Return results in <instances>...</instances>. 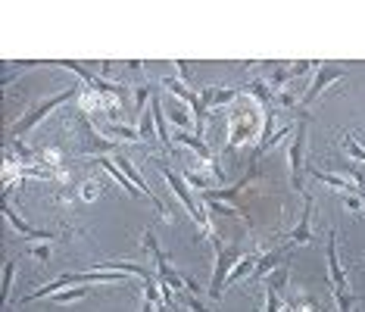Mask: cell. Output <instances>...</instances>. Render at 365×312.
Masks as SVG:
<instances>
[{
    "label": "cell",
    "mask_w": 365,
    "mask_h": 312,
    "mask_svg": "<svg viewBox=\"0 0 365 312\" xmlns=\"http://www.w3.org/2000/svg\"><path fill=\"white\" fill-rule=\"evenodd\" d=\"M150 160L156 162V169H160V175L165 178V184L172 187V194H175L178 200L185 203L187 216L194 219V222H200V225H203V232H206V237H210V241H212V237H215V232L210 228V219H206V212H203L200 207H197V200H194V194H190V184L185 182V175H178V172L169 166V160H165L163 153H160V156H150Z\"/></svg>",
    "instance_id": "6da1fadb"
},
{
    "label": "cell",
    "mask_w": 365,
    "mask_h": 312,
    "mask_svg": "<svg viewBox=\"0 0 365 312\" xmlns=\"http://www.w3.org/2000/svg\"><path fill=\"white\" fill-rule=\"evenodd\" d=\"M78 88H81V85H72V88H66V91H60V94L47 97V100H38V103H35V106H31V110L26 113V116H22L19 122H16L10 135L16 137V141H19V137H26L29 131L35 128L41 119H44V116H51V113L56 110V106H63L66 100H76V97H78Z\"/></svg>",
    "instance_id": "7a4b0ae2"
},
{
    "label": "cell",
    "mask_w": 365,
    "mask_h": 312,
    "mask_svg": "<svg viewBox=\"0 0 365 312\" xmlns=\"http://www.w3.org/2000/svg\"><path fill=\"white\" fill-rule=\"evenodd\" d=\"M212 244H215V269H212V281H210V291H206V297H210V300H222L231 269L237 266V259L244 256V253H240L237 244H225V247H222L219 237H212Z\"/></svg>",
    "instance_id": "3957f363"
},
{
    "label": "cell",
    "mask_w": 365,
    "mask_h": 312,
    "mask_svg": "<svg viewBox=\"0 0 365 312\" xmlns=\"http://www.w3.org/2000/svg\"><path fill=\"white\" fill-rule=\"evenodd\" d=\"M340 78H346V69H340V66H334V63H325L319 72H315L312 85L306 88V94L300 97V103H297V113H300V119H309V116H306V110H309V106L319 100L322 91H325L331 81H340Z\"/></svg>",
    "instance_id": "277c9868"
},
{
    "label": "cell",
    "mask_w": 365,
    "mask_h": 312,
    "mask_svg": "<svg viewBox=\"0 0 365 312\" xmlns=\"http://www.w3.org/2000/svg\"><path fill=\"white\" fill-rule=\"evenodd\" d=\"M306 131H309V122H300L294 131V141H290L287 150V162H290V184H294L297 194H303V175H306Z\"/></svg>",
    "instance_id": "5b68a950"
},
{
    "label": "cell",
    "mask_w": 365,
    "mask_h": 312,
    "mask_svg": "<svg viewBox=\"0 0 365 312\" xmlns=\"http://www.w3.org/2000/svg\"><path fill=\"white\" fill-rule=\"evenodd\" d=\"M256 128H259V119L253 116L250 106L240 103L237 110L231 113V119H228V150H237V147L244 144V137L256 135Z\"/></svg>",
    "instance_id": "8992f818"
},
{
    "label": "cell",
    "mask_w": 365,
    "mask_h": 312,
    "mask_svg": "<svg viewBox=\"0 0 365 312\" xmlns=\"http://www.w3.org/2000/svg\"><path fill=\"white\" fill-rule=\"evenodd\" d=\"M163 88H165V91H172L181 103H187L190 110H194V116H197V135H200V131H203V122H206V110H203L200 97H197V94L185 85V81L175 78V76H165V78H163Z\"/></svg>",
    "instance_id": "52a82bcc"
},
{
    "label": "cell",
    "mask_w": 365,
    "mask_h": 312,
    "mask_svg": "<svg viewBox=\"0 0 365 312\" xmlns=\"http://www.w3.org/2000/svg\"><path fill=\"white\" fill-rule=\"evenodd\" d=\"M4 216L10 219V225L16 228V232H19L22 237H26V241H53V237H60V232H44V228H31L26 219L19 216V212L13 209V203L6 200L4 197Z\"/></svg>",
    "instance_id": "ba28073f"
},
{
    "label": "cell",
    "mask_w": 365,
    "mask_h": 312,
    "mask_svg": "<svg viewBox=\"0 0 365 312\" xmlns=\"http://www.w3.org/2000/svg\"><path fill=\"white\" fill-rule=\"evenodd\" d=\"M312 207H315V200L309 194L303 197V216L297 219V228L287 234V244L294 247V244H312L315 241V234H312Z\"/></svg>",
    "instance_id": "9c48e42d"
},
{
    "label": "cell",
    "mask_w": 365,
    "mask_h": 312,
    "mask_svg": "<svg viewBox=\"0 0 365 312\" xmlns=\"http://www.w3.org/2000/svg\"><path fill=\"white\" fill-rule=\"evenodd\" d=\"M325 256H328V278H331V291H344L346 287V272L337 259V234L328 232V244H325Z\"/></svg>",
    "instance_id": "30bf717a"
},
{
    "label": "cell",
    "mask_w": 365,
    "mask_h": 312,
    "mask_svg": "<svg viewBox=\"0 0 365 312\" xmlns=\"http://www.w3.org/2000/svg\"><path fill=\"white\" fill-rule=\"evenodd\" d=\"M290 244H284V247H272L269 253H262L259 262H256V269L250 272V281H262V278H269L275 269H281V259L287 256Z\"/></svg>",
    "instance_id": "8fae6325"
},
{
    "label": "cell",
    "mask_w": 365,
    "mask_h": 312,
    "mask_svg": "<svg viewBox=\"0 0 365 312\" xmlns=\"http://www.w3.org/2000/svg\"><path fill=\"white\" fill-rule=\"evenodd\" d=\"M309 175L315 178V182H322L325 187H331V191H340V194H365L359 191L350 178H344L340 172H328V169H309Z\"/></svg>",
    "instance_id": "7c38bea8"
},
{
    "label": "cell",
    "mask_w": 365,
    "mask_h": 312,
    "mask_svg": "<svg viewBox=\"0 0 365 312\" xmlns=\"http://www.w3.org/2000/svg\"><path fill=\"white\" fill-rule=\"evenodd\" d=\"M175 144H185L187 150H194V153H197V160H206V162H219V160H215V153H212V147H206L200 135H190V131H178Z\"/></svg>",
    "instance_id": "4fadbf2b"
},
{
    "label": "cell",
    "mask_w": 365,
    "mask_h": 312,
    "mask_svg": "<svg viewBox=\"0 0 365 312\" xmlns=\"http://www.w3.org/2000/svg\"><path fill=\"white\" fill-rule=\"evenodd\" d=\"M237 97L235 88H203V94H200V103H203V110H210V106H222V103H231Z\"/></svg>",
    "instance_id": "5bb4252c"
},
{
    "label": "cell",
    "mask_w": 365,
    "mask_h": 312,
    "mask_svg": "<svg viewBox=\"0 0 365 312\" xmlns=\"http://www.w3.org/2000/svg\"><path fill=\"white\" fill-rule=\"evenodd\" d=\"M150 113H153V122L160 128V144L163 150H172V137H169V119H165V110H163V97H153L150 100Z\"/></svg>",
    "instance_id": "9a60e30c"
},
{
    "label": "cell",
    "mask_w": 365,
    "mask_h": 312,
    "mask_svg": "<svg viewBox=\"0 0 365 312\" xmlns=\"http://www.w3.org/2000/svg\"><path fill=\"white\" fill-rule=\"evenodd\" d=\"M91 293H97L91 284H78V287H66V291L53 293L51 303H56V306H66V303H78V300H88Z\"/></svg>",
    "instance_id": "2e32d148"
},
{
    "label": "cell",
    "mask_w": 365,
    "mask_h": 312,
    "mask_svg": "<svg viewBox=\"0 0 365 312\" xmlns=\"http://www.w3.org/2000/svg\"><path fill=\"white\" fill-rule=\"evenodd\" d=\"M340 147L346 150V156H350V162H359V166H365V150L359 147V141H356L350 131H344V135H340Z\"/></svg>",
    "instance_id": "e0dca14e"
},
{
    "label": "cell",
    "mask_w": 365,
    "mask_h": 312,
    "mask_svg": "<svg viewBox=\"0 0 365 312\" xmlns=\"http://www.w3.org/2000/svg\"><path fill=\"white\" fill-rule=\"evenodd\" d=\"M169 119L175 122L181 131H190V125H194V119L187 116V110H185V106H181L178 100H169Z\"/></svg>",
    "instance_id": "ac0fdd59"
},
{
    "label": "cell",
    "mask_w": 365,
    "mask_h": 312,
    "mask_svg": "<svg viewBox=\"0 0 365 312\" xmlns=\"http://www.w3.org/2000/svg\"><path fill=\"white\" fill-rule=\"evenodd\" d=\"M175 303H178L181 309H187V312H212L200 297H194V293H187V291H181L178 297H175Z\"/></svg>",
    "instance_id": "d6986e66"
},
{
    "label": "cell",
    "mask_w": 365,
    "mask_h": 312,
    "mask_svg": "<svg viewBox=\"0 0 365 312\" xmlns=\"http://www.w3.org/2000/svg\"><path fill=\"white\" fill-rule=\"evenodd\" d=\"M13 275H16V262L10 259V262H6V266H4V284H0V303H4V306H6V303H10V291H13Z\"/></svg>",
    "instance_id": "ffe728a7"
},
{
    "label": "cell",
    "mask_w": 365,
    "mask_h": 312,
    "mask_svg": "<svg viewBox=\"0 0 365 312\" xmlns=\"http://www.w3.org/2000/svg\"><path fill=\"white\" fill-rule=\"evenodd\" d=\"M131 94H135V110H138V116L144 113V103H147V100H153V97H156V94H153V85H138Z\"/></svg>",
    "instance_id": "44dd1931"
},
{
    "label": "cell",
    "mask_w": 365,
    "mask_h": 312,
    "mask_svg": "<svg viewBox=\"0 0 365 312\" xmlns=\"http://www.w3.org/2000/svg\"><path fill=\"white\" fill-rule=\"evenodd\" d=\"M287 281H290V272H287V266H281V269H275V272L269 275V287H272V291H278V293H284Z\"/></svg>",
    "instance_id": "7402d4cb"
},
{
    "label": "cell",
    "mask_w": 365,
    "mask_h": 312,
    "mask_svg": "<svg viewBox=\"0 0 365 312\" xmlns=\"http://www.w3.org/2000/svg\"><path fill=\"white\" fill-rule=\"evenodd\" d=\"M78 194L85 197V200H97V197L103 194V187H101V182H97V178H85V182H81V187H78Z\"/></svg>",
    "instance_id": "603a6c76"
},
{
    "label": "cell",
    "mask_w": 365,
    "mask_h": 312,
    "mask_svg": "<svg viewBox=\"0 0 365 312\" xmlns=\"http://www.w3.org/2000/svg\"><path fill=\"white\" fill-rule=\"evenodd\" d=\"M138 131H140V141L150 144V135H153V113H140V116H138Z\"/></svg>",
    "instance_id": "cb8c5ba5"
},
{
    "label": "cell",
    "mask_w": 365,
    "mask_h": 312,
    "mask_svg": "<svg viewBox=\"0 0 365 312\" xmlns=\"http://www.w3.org/2000/svg\"><path fill=\"white\" fill-rule=\"evenodd\" d=\"M265 312H284V306H281V293L272 291V287H265Z\"/></svg>",
    "instance_id": "d4e9b609"
},
{
    "label": "cell",
    "mask_w": 365,
    "mask_h": 312,
    "mask_svg": "<svg viewBox=\"0 0 365 312\" xmlns=\"http://www.w3.org/2000/svg\"><path fill=\"white\" fill-rule=\"evenodd\" d=\"M29 256H35L38 262H47L53 256V250L47 247V244H35V247H29Z\"/></svg>",
    "instance_id": "484cf974"
},
{
    "label": "cell",
    "mask_w": 365,
    "mask_h": 312,
    "mask_svg": "<svg viewBox=\"0 0 365 312\" xmlns=\"http://www.w3.org/2000/svg\"><path fill=\"white\" fill-rule=\"evenodd\" d=\"M175 69H178V78L187 85L190 76H194V69H190V63H185V60H175Z\"/></svg>",
    "instance_id": "4316f807"
},
{
    "label": "cell",
    "mask_w": 365,
    "mask_h": 312,
    "mask_svg": "<svg viewBox=\"0 0 365 312\" xmlns=\"http://www.w3.org/2000/svg\"><path fill=\"white\" fill-rule=\"evenodd\" d=\"M140 312H156V303H150V300H144V306H140Z\"/></svg>",
    "instance_id": "83f0119b"
}]
</instances>
